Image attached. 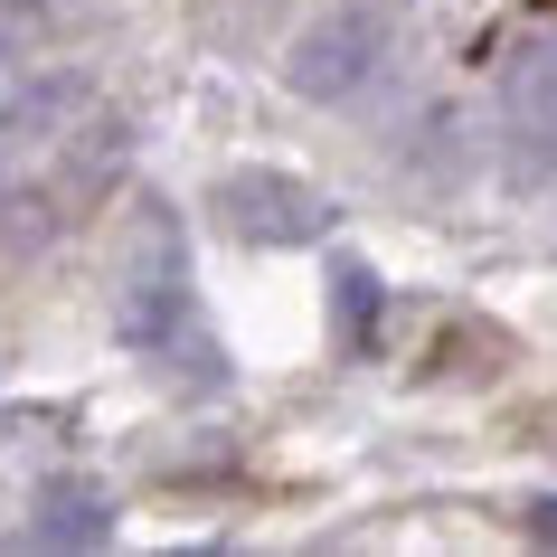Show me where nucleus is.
I'll return each instance as SVG.
<instances>
[{"mask_svg": "<svg viewBox=\"0 0 557 557\" xmlns=\"http://www.w3.org/2000/svg\"><path fill=\"white\" fill-rule=\"evenodd\" d=\"M114 331L133 350H180V341H189V236H180L171 208H143L133 236H123Z\"/></svg>", "mask_w": 557, "mask_h": 557, "instance_id": "f257e3e1", "label": "nucleus"}, {"mask_svg": "<svg viewBox=\"0 0 557 557\" xmlns=\"http://www.w3.org/2000/svg\"><path fill=\"white\" fill-rule=\"evenodd\" d=\"M379 58H387V10L379 0H341V10H322V20L294 38L284 86L312 95V104H350V95L379 76Z\"/></svg>", "mask_w": 557, "mask_h": 557, "instance_id": "f03ea898", "label": "nucleus"}, {"mask_svg": "<svg viewBox=\"0 0 557 557\" xmlns=\"http://www.w3.org/2000/svg\"><path fill=\"white\" fill-rule=\"evenodd\" d=\"M208 208L246 246H312V236H331V199L312 180H284V171H227L208 189Z\"/></svg>", "mask_w": 557, "mask_h": 557, "instance_id": "7ed1b4c3", "label": "nucleus"}, {"mask_svg": "<svg viewBox=\"0 0 557 557\" xmlns=\"http://www.w3.org/2000/svg\"><path fill=\"white\" fill-rule=\"evenodd\" d=\"M29 539L38 548H104V539H114V492H104V482H48Z\"/></svg>", "mask_w": 557, "mask_h": 557, "instance_id": "20e7f679", "label": "nucleus"}, {"mask_svg": "<svg viewBox=\"0 0 557 557\" xmlns=\"http://www.w3.org/2000/svg\"><path fill=\"white\" fill-rule=\"evenodd\" d=\"M331 284H341V331H369V312H379V274H369V264H341V274H331Z\"/></svg>", "mask_w": 557, "mask_h": 557, "instance_id": "39448f33", "label": "nucleus"}]
</instances>
